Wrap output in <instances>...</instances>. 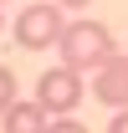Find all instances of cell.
I'll return each mask as SVG.
<instances>
[{"label":"cell","instance_id":"cell-6","mask_svg":"<svg viewBox=\"0 0 128 133\" xmlns=\"http://www.w3.org/2000/svg\"><path fill=\"white\" fill-rule=\"evenodd\" d=\"M10 102H16V72L0 62V118H5V108H10Z\"/></svg>","mask_w":128,"mask_h":133},{"label":"cell","instance_id":"cell-9","mask_svg":"<svg viewBox=\"0 0 128 133\" xmlns=\"http://www.w3.org/2000/svg\"><path fill=\"white\" fill-rule=\"evenodd\" d=\"M51 5H62V10H87L92 0H51Z\"/></svg>","mask_w":128,"mask_h":133},{"label":"cell","instance_id":"cell-5","mask_svg":"<svg viewBox=\"0 0 128 133\" xmlns=\"http://www.w3.org/2000/svg\"><path fill=\"white\" fill-rule=\"evenodd\" d=\"M0 123H5V133H46V108H36V102H10V108H5V118H0Z\"/></svg>","mask_w":128,"mask_h":133},{"label":"cell","instance_id":"cell-4","mask_svg":"<svg viewBox=\"0 0 128 133\" xmlns=\"http://www.w3.org/2000/svg\"><path fill=\"white\" fill-rule=\"evenodd\" d=\"M92 97L103 108H118V113L128 108V56H113L92 72Z\"/></svg>","mask_w":128,"mask_h":133},{"label":"cell","instance_id":"cell-11","mask_svg":"<svg viewBox=\"0 0 128 133\" xmlns=\"http://www.w3.org/2000/svg\"><path fill=\"white\" fill-rule=\"evenodd\" d=\"M0 26H5V10H0Z\"/></svg>","mask_w":128,"mask_h":133},{"label":"cell","instance_id":"cell-1","mask_svg":"<svg viewBox=\"0 0 128 133\" xmlns=\"http://www.w3.org/2000/svg\"><path fill=\"white\" fill-rule=\"evenodd\" d=\"M56 51H62V66H72V72H87V66H103L118 56V46H113V31L103 26V21H67L62 26V41H56Z\"/></svg>","mask_w":128,"mask_h":133},{"label":"cell","instance_id":"cell-3","mask_svg":"<svg viewBox=\"0 0 128 133\" xmlns=\"http://www.w3.org/2000/svg\"><path fill=\"white\" fill-rule=\"evenodd\" d=\"M82 77L72 72V66H46L41 77H36V108H46V118H72V108L82 102Z\"/></svg>","mask_w":128,"mask_h":133},{"label":"cell","instance_id":"cell-7","mask_svg":"<svg viewBox=\"0 0 128 133\" xmlns=\"http://www.w3.org/2000/svg\"><path fill=\"white\" fill-rule=\"evenodd\" d=\"M46 133H87V128H82L77 118H51V123H46Z\"/></svg>","mask_w":128,"mask_h":133},{"label":"cell","instance_id":"cell-2","mask_svg":"<svg viewBox=\"0 0 128 133\" xmlns=\"http://www.w3.org/2000/svg\"><path fill=\"white\" fill-rule=\"evenodd\" d=\"M62 26H67L62 5L36 0V5H21V16L10 21V36H16V46H26V51H46V46L62 41Z\"/></svg>","mask_w":128,"mask_h":133},{"label":"cell","instance_id":"cell-8","mask_svg":"<svg viewBox=\"0 0 128 133\" xmlns=\"http://www.w3.org/2000/svg\"><path fill=\"white\" fill-rule=\"evenodd\" d=\"M108 133H128V108H123V113H113V123H108Z\"/></svg>","mask_w":128,"mask_h":133},{"label":"cell","instance_id":"cell-10","mask_svg":"<svg viewBox=\"0 0 128 133\" xmlns=\"http://www.w3.org/2000/svg\"><path fill=\"white\" fill-rule=\"evenodd\" d=\"M5 5H10V0H0V10H5Z\"/></svg>","mask_w":128,"mask_h":133}]
</instances>
